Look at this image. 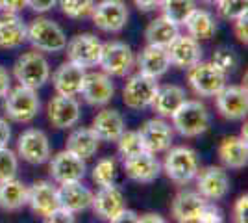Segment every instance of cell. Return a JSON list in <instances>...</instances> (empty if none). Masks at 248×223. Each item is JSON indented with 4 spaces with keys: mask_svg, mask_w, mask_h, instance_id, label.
Instances as JSON below:
<instances>
[{
    "mask_svg": "<svg viewBox=\"0 0 248 223\" xmlns=\"http://www.w3.org/2000/svg\"><path fill=\"white\" fill-rule=\"evenodd\" d=\"M233 22V34H235V37H237V41H241L243 45H247L248 43V15L247 13H243V15H239Z\"/></svg>",
    "mask_w": 248,
    "mask_h": 223,
    "instance_id": "7bdbcfd3",
    "label": "cell"
},
{
    "mask_svg": "<svg viewBox=\"0 0 248 223\" xmlns=\"http://www.w3.org/2000/svg\"><path fill=\"white\" fill-rule=\"evenodd\" d=\"M115 177H117V164L113 158H102L94 164L93 171H91V179L100 188V186H109L115 184Z\"/></svg>",
    "mask_w": 248,
    "mask_h": 223,
    "instance_id": "d590c367",
    "label": "cell"
},
{
    "mask_svg": "<svg viewBox=\"0 0 248 223\" xmlns=\"http://www.w3.org/2000/svg\"><path fill=\"white\" fill-rule=\"evenodd\" d=\"M85 160L73 154L71 151L63 149L60 153H56L52 158H48V173H50L52 181L58 184H65V182L82 181L85 177Z\"/></svg>",
    "mask_w": 248,
    "mask_h": 223,
    "instance_id": "5bb4252c",
    "label": "cell"
},
{
    "mask_svg": "<svg viewBox=\"0 0 248 223\" xmlns=\"http://www.w3.org/2000/svg\"><path fill=\"white\" fill-rule=\"evenodd\" d=\"M139 138L143 141L145 151L152 154L165 153L174 143V128L165 121V117H154L145 121L139 127Z\"/></svg>",
    "mask_w": 248,
    "mask_h": 223,
    "instance_id": "8fae6325",
    "label": "cell"
},
{
    "mask_svg": "<svg viewBox=\"0 0 248 223\" xmlns=\"http://www.w3.org/2000/svg\"><path fill=\"white\" fill-rule=\"evenodd\" d=\"M26 41L39 52H63L67 45V35L56 21L48 17H37L28 24Z\"/></svg>",
    "mask_w": 248,
    "mask_h": 223,
    "instance_id": "277c9868",
    "label": "cell"
},
{
    "mask_svg": "<svg viewBox=\"0 0 248 223\" xmlns=\"http://www.w3.org/2000/svg\"><path fill=\"white\" fill-rule=\"evenodd\" d=\"M85 73L87 71L82 65H76L67 60L52 73V86H54L56 93L65 97H78L82 91Z\"/></svg>",
    "mask_w": 248,
    "mask_h": 223,
    "instance_id": "ffe728a7",
    "label": "cell"
},
{
    "mask_svg": "<svg viewBox=\"0 0 248 223\" xmlns=\"http://www.w3.org/2000/svg\"><path fill=\"white\" fill-rule=\"evenodd\" d=\"M91 208H93L94 214H96L100 220L111 222L115 216L124 208L123 191L119 190L115 184H109V186H100L98 191L93 193Z\"/></svg>",
    "mask_w": 248,
    "mask_h": 223,
    "instance_id": "603a6c76",
    "label": "cell"
},
{
    "mask_svg": "<svg viewBox=\"0 0 248 223\" xmlns=\"http://www.w3.org/2000/svg\"><path fill=\"white\" fill-rule=\"evenodd\" d=\"M135 62L139 67V73L152 76V78H159L170 69V60H169L167 49L157 47V45H146L139 52Z\"/></svg>",
    "mask_w": 248,
    "mask_h": 223,
    "instance_id": "484cf974",
    "label": "cell"
},
{
    "mask_svg": "<svg viewBox=\"0 0 248 223\" xmlns=\"http://www.w3.org/2000/svg\"><path fill=\"white\" fill-rule=\"evenodd\" d=\"M80 103L76 101V97H65L56 95L52 97L46 104V117L48 123L54 128H73L80 121Z\"/></svg>",
    "mask_w": 248,
    "mask_h": 223,
    "instance_id": "ac0fdd59",
    "label": "cell"
},
{
    "mask_svg": "<svg viewBox=\"0 0 248 223\" xmlns=\"http://www.w3.org/2000/svg\"><path fill=\"white\" fill-rule=\"evenodd\" d=\"M206 201V197H202L197 190H182L176 193L170 203V214L180 223L197 222L198 214L204 208Z\"/></svg>",
    "mask_w": 248,
    "mask_h": 223,
    "instance_id": "7402d4cb",
    "label": "cell"
},
{
    "mask_svg": "<svg viewBox=\"0 0 248 223\" xmlns=\"http://www.w3.org/2000/svg\"><path fill=\"white\" fill-rule=\"evenodd\" d=\"M28 201V186L15 177L0 182V208L6 212H17Z\"/></svg>",
    "mask_w": 248,
    "mask_h": 223,
    "instance_id": "4dcf8cb0",
    "label": "cell"
},
{
    "mask_svg": "<svg viewBox=\"0 0 248 223\" xmlns=\"http://www.w3.org/2000/svg\"><path fill=\"white\" fill-rule=\"evenodd\" d=\"M10 139H11V127H10V123H8L6 119H2V117H0V149L8 147Z\"/></svg>",
    "mask_w": 248,
    "mask_h": 223,
    "instance_id": "c3c4849f",
    "label": "cell"
},
{
    "mask_svg": "<svg viewBox=\"0 0 248 223\" xmlns=\"http://www.w3.org/2000/svg\"><path fill=\"white\" fill-rule=\"evenodd\" d=\"M124 117L121 112H117L113 108H104L96 116L93 117L91 130L96 134V138L100 141H117V138L124 132Z\"/></svg>",
    "mask_w": 248,
    "mask_h": 223,
    "instance_id": "4316f807",
    "label": "cell"
},
{
    "mask_svg": "<svg viewBox=\"0 0 248 223\" xmlns=\"http://www.w3.org/2000/svg\"><path fill=\"white\" fill-rule=\"evenodd\" d=\"M170 65L178 69H189L198 64L204 58V49L200 47V41L191 37L189 34H176V37L165 47Z\"/></svg>",
    "mask_w": 248,
    "mask_h": 223,
    "instance_id": "2e32d148",
    "label": "cell"
},
{
    "mask_svg": "<svg viewBox=\"0 0 248 223\" xmlns=\"http://www.w3.org/2000/svg\"><path fill=\"white\" fill-rule=\"evenodd\" d=\"M157 78L137 73L126 80L123 87V103L132 110H146L150 108L157 91Z\"/></svg>",
    "mask_w": 248,
    "mask_h": 223,
    "instance_id": "9c48e42d",
    "label": "cell"
},
{
    "mask_svg": "<svg viewBox=\"0 0 248 223\" xmlns=\"http://www.w3.org/2000/svg\"><path fill=\"white\" fill-rule=\"evenodd\" d=\"M26 205L31 208L35 216H41L43 220L48 214L60 206V197H58V188L50 181H35L28 188V201Z\"/></svg>",
    "mask_w": 248,
    "mask_h": 223,
    "instance_id": "44dd1931",
    "label": "cell"
},
{
    "mask_svg": "<svg viewBox=\"0 0 248 223\" xmlns=\"http://www.w3.org/2000/svg\"><path fill=\"white\" fill-rule=\"evenodd\" d=\"M28 24L17 13H2L0 15V49L13 51L26 43Z\"/></svg>",
    "mask_w": 248,
    "mask_h": 223,
    "instance_id": "d4e9b609",
    "label": "cell"
},
{
    "mask_svg": "<svg viewBox=\"0 0 248 223\" xmlns=\"http://www.w3.org/2000/svg\"><path fill=\"white\" fill-rule=\"evenodd\" d=\"M123 170L128 179L139 184H150L154 182L161 173V164L155 158V154L143 151L135 156L123 160Z\"/></svg>",
    "mask_w": 248,
    "mask_h": 223,
    "instance_id": "d6986e66",
    "label": "cell"
},
{
    "mask_svg": "<svg viewBox=\"0 0 248 223\" xmlns=\"http://www.w3.org/2000/svg\"><path fill=\"white\" fill-rule=\"evenodd\" d=\"M93 24L106 34H119L128 22V8L124 0H100L91 11Z\"/></svg>",
    "mask_w": 248,
    "mask_h": 223,
    "instance_id": "52a82bcc",
    "label": "cell"
},
{
    "mask_svg": "<svg viewBox=\"0 0 248 223\" xmlns=\"http://www.w3.org/2000/svg\"><path fill=\"white\" fill-rule=\"evenodd\" d=\"M165 153L167 156L161 164V171H165L170 181L180 186H186L195 179L197 171L200 170L197 151L180 145V147H170Z\"/></svg>",
    "mask_w": 248,
    "mask_h": 223,
    "instance_id": "7a4b0ae2",
    "label": "cell"
},
{
    "mask_svg": "<svg viewBox=\"0 0 248 223\" xmlns=\"http://www.w3.org/2000/svg\"><path fill=\"white\" fill-rule=\"evenodd\" d=\"M98 65L102 67L106 74H109L111 78L117 76H126L134 69L135 56L130 45L123 41H108L102 45V54H100V62Z\"/></svg>",
    "mask_w": 248,
    "mask_h": 223,
    "instance_id": "ba28073f",
    "label": "cell"
},
{
    "mask_svg": "<svg viewBox=\"0 0 248 223\" xmlns=\"http://www.w3.org/2000/svg\"><path fill=\"white\" fill-rule=\"evenodd\" d=\"M137 222L139 223H165V218L161 214H155V212H146L137 216Z\"/></svg>",
    "mask_w": 248,
    "mask_h": 223,
    "instance_id": "816d5d0a",
    "label": "cell"
},
{
    "mask_svg": "<svg viewBox=\"0 0 248 223\" xmlns=\"http://www.w3.org/2000/svg\"><path fill=\"white\" fill-rule=\"evenodd\" d=\"M202 2H204V4H207V6H215L218 0H202Z\"/></svg>",
    "mask_w": 248,
    "mask_h": 223,
    "instance_id": "f5cc1de1",
    "label": "cell"
},
{
    "mask_svg": "<svg viewBox=\"0 0 248 223\" xmlns=\"http://www.w3.org/2000/svg\"><path fill=\"white\" fill-rule=\"evenodd\" d=\"M102 45L104 43L94 34H78L65 45L67 60L76 65H82L83 69L96 67L100 62Z\"/></svg>",
    "mask_w": 248,
    "mask_h": 223,
    "instance_id": "30bf717a",
    "label": "cell"
},
{
    "mask_svg": "<svg viewBox=\"0 0 248 223\" xmlns=\"http://www.w3.org/2000/svg\"><path fill=\"white\" fill-rule=\"evenodd\" d=\"M137 216H139L137 212H134V210H130V208H126V206H124L123 210L117 214L111 222H113V223H126V222H128V223H137Z\"/></svg>",
    "mask_w": 248,
    "mask_h": 223,
    "instance_id": "7dc6e473",
    "label": "cell"
},
{
    "mask_svg": "<svg viewBox=\"0 0 248 223\" xmlns=\"http://www.w3.org/2000/svg\"><path fill=\"white\" fill-rule=\"evenodd\" d=\"M193 181L197 184V191L207 201H220L230 191V177L220 166H207L204 170H198Z\"/></svg>",
    "mask_w": 248,
    "mask_h": 223,
    "instance_id": "4fadbf2b",
    "label": "cell"
},
{
    "mask_svg": "<svg viewBox=\"0 0 248 223\" xmlns=\"http://www.w3.org/2000/svg\"><path fill=\"white\" fill-rule=\"evenodd\" d=\"M178 34V24L170 22L167 17H155L154 21L146 26L145 39L148 45H157V47H167Z\"/></svg>",
    "mask_w": 248,
    "mask_h": 223,
    "instance_id": "d6a6232c",
    "label": "cell"
},
{
    "mask_svg": "<svg viewBox=\"0 0 248 223\" xmlns=\"http://www.w3.org/2000/svg\"><path fill=\"white\" fill-rule=\"evenodd\" d=\"M26 2H28V8L37 13H46L58 4V0H26Z\"/></svg>",
    "mask_w": 248,
    "mask_h": 223,
    "instance_id": "bcb514c9",
    "label": "cell"
},
{
    "mask_svg": "<svg viewBox=\"0 0 248 223\" xmlns=\"http://www.w3.org/2000/svg\"><path fill=\"white\" fill-rule=\"evenodd\" d=\"M218 158L230 170H243L248 164L247 139L241 136H226L218 145Z\"/></svg>",
    "mask_w": 248,
    "mask_h": 223,
    "instance_id": "f1b7e54d",
    "label": "cell"
},
{
    "mask_svg": "<svg viewBox=\"0 0 248 223\" xmlns=\"http://www.w3.org/2000/svg\"><path fill=\"white\" fill-rule=\"evenodd\" d=\"M10 87H11L10 73H8V69H6V67H2V65H0V99L10 91Z\"/></svg>",
    "mask_w": 248,
    "mask_h": 223,
    "instance_id": "f907efd6",
    "label": "cell"
},
{
    "mask_svg": "<svg viewBox=\"0 0 248 223\" xmlns=\"http://www.w3.org/2000/svg\"><path fill=\"white\" fill-rule=\"evenodd\" d=\"M211 62L217 65L222 73L228 74L235 71V67H237V64H239V58L233 49H230V47H218L217 51L213 52Z\"/></svg>",
    "mask_w": 248,
    "mask_h": 223,
    "instance_id": "f35d334b",
    "label": "cell"
},
{
    "mask_svg": "<svg viewBox=\"0 0 248 223\" xmlns=\"http://www.w3.org/2000/svg\"><path fill=\"white\" fill-rule=\"evenodd\" d=\"M24 8H28L26 0H0V10L6 13H19Z\"/></svg>",
    "mask_w": 248,
    "mask_h": 223,
    "instance_id": "f6af8a7d",
    "label": "cell"
},
{
    "mask_svg": "<svg viewBox=\"0 0 248 223\" xmlns=\"http://www.w3.org/2000/svg\"><path fill=\"white\" fill-rule=\"evenodd\" d=\"M117 151L121 154V158H130V156H135L139 153H143L145 147H143V141L139 138V132L137 130H126L117 138Z\"/></svg>",
    "mask_w": 248,
    "mask_h": 223,
    "instance_id": "e575fe53",
    "label": "cell"
},
{
    "mask_svg": "<svg viewBox=\"0 0 248 223\" xmlns=\"http://www.w3.org/2000/svg\"><path fill=\"white\" fill-rule=\"evenodd\" d=\"M172 128L184 138H198L209 128V112L200 101H187L172 114Z\"/></svg>",
    "mask_w": 248,
    "mask_h": 223,
    "instance_id": "3957f363",
    "label": "cell"
},
{
    "mask_svg": "<svg viewBox=\"0 0 248 223\" xmlns=\"http://www.w3.org/2000/svg\"><path fill=\"white\" fill-rule=\"evenodd\" d=\"M2 99H4L2 104L4 114L13 123H30L41 110V101L37 97V91L26 86L19 84L17 87H10V91Z\"/></svg>",
    "mask_w": 248,
    "mask_h": 223,
    "instance_id": "6da1fadb",
    "label": "cell"
},
{
    "mask_svg": "<svg viewBox=\"0 0 248 223\" xmlns=\"http://www.w3.org/2000/svg\"><path fill=\"white\" fill-rule=\"evenodd\" d=\"M220 222H224L222 210L215 205V201H206L204 208L198 214L197 223H220Z\"/></svg>",
    "mask_w": 248,
    "mask_h": 223,
    "instance_id": "60d3db41",
    "label": "cell"
},
{
    "mask_svg": "<svg viewBox=\"0 0 248 223\" xmlns=\"http://www.w3.org/2000/svg\"><path fill=\"white\" fill-rule=\"evenodd\" d=\"M197 8V0H161L159 10L163 11V17L178 26H184L187 17Z\"/></svg>",
    "mask_w": 248,
    "mask_h": 223,
    "instance_id": "836d02e7",
    "label": "cell"
},
{
    "mask_svg": "<svg viewBox=\"0 0 248 223\" xmlns=\"http://www.w3.org/2000/svg\"><path fill=\"white\" fill-rule=\"evenodd\" d=\"M19 171V156L11 149H0V182L13 179Z\"/></svg>",
    "mask_w": 248,
    "mask_h": 223,
    "instance_id": "ab89813d",
    "label": "cell"
},
{
    "mask_svg": "<svg viewBox=\"0 0 248 223\" xmlns=\"http://www.w3.org/2000/svg\"><path fill=\"white\" fill-rule=\"evenodd\" d=\"M218 17L224 21H235L239 15L247 13L248 10V0H218L217 4Z\"/></svg>",
    "mask_w": 248,
    "mask_h": 223,
    "instance_id": "74e56055",
    "label": "cell"
},
{
    "mask_svg": "<svg viewBox=\"0 0 248 223\" xmlns=\"http://www.w3.org/2000/svg\"><path fill=\"white\" fill-rule=\"evenodd\" d=\"M80 95L91 106H106L115 95V84L109 74L104 71H89L85 73Z\"/></svg>",
    "mask_w": 248,
    "mask_h": 223,
    "instance_id": "e0dca14e",
    "label": "cell"
},
{
    "mask_svg": "<svg viewBox=\"0 0 248 223\" xmlns=\"http://www.w3.org/2000/svg\"><path fill=\"white\" fill-rule=\"evenodd\" d=\"M228 74L213 62H198L187 69V82L198 97H215L226 86Z\"/></svg>",
    "mask_w": 248,
    "mask_h": 223,
    "instance_id": "8992f818",
    "label": "cell"
},
{
    "mask_svg": "<svg viewBox=\"0 0 248 223\" xmlns=\"http://www.w3.org/2000/svg\"><path fill=\"white\" fill-rule=\"evenodd\" d=\"M186 89L176 84L159 86L150 108L159 117H172L178 108L186 103Z\"/></svg>",
    "mask_w": 248,
    "mask_h": 223,
    "instance_id": "83f0119b",
    "label": "cell"
},
{
    "mask_svg": "<svg viewBox=\"0 0 248 223\" xmlns=\"http://www.w3.org/2000/svg\"><path fill=\"white\" fill-rule=\"evenodd\" d=\"M215 106L220 117L241 121L248 112V93L245 86H224L215 95Z\"/></svg>",
    "mask_w": 248,
    "mask_h": 223,
    "instance_id": "9a60e30c",
    "label": "cell"
},
{
    "mask_svg": "<svg viewBox=\"0 0 248 223\" xmlns=\"http://www.w3.org/2000/svg\"><path fill=\"white\" fill-rule=\"evenodd\" d=\"M58 2H60L63 15L69 19H76V21L87 19L94 8V0H58Z\"/></svg>",
    "mask_w": 248,
    "mask_h": 223,
    "instance_id": "8d00e7d4",
    "label": "cell"
},
{
    "mask_svg": "<svg viewBox=\"0 0 248 223\" xmlns=\"http://www.w3.org/2000/svg\"><path fill=\"white\" fill-rule=\"evenodd\" d=\"M98 145H100V139L96 138V134L91 130V127H80L74 128L73 132L69 134L65 149L71 151L76 156H80V158L89 160L96 154Z\"/></svg>",
    "mask_w": 248,
    "mask_h": 223,
    "instance_id": "f546056e",
    "label": "cell"
},
{
    "mask_svg": "<svg viewBox=\"0 0 248 223\" xmlns=\"http://www.w3.org/2000/svg\"><path fill=\"white\" fill-rule=\"evenodd\" d=\"M58 197H60V206L71 210L73 214H78L91 208L93 191L87 186H83L82 181L65 182L58 188Z\"/></svg>",
    "mask_w": 248,
    "mask_h": 223,
    "instance_id": "cb8c5ba5",
    "label": "cell"
},
{
    "mask_svg": "<svg viewBox=\"0 0 248 223\" xmlns=\"http://www.w3.org/2000/svg\"><path fill=\"white\" fill-rule=\"evenodd\" d=\"M13 76L21 86L39 89L50 80V65L39 51H30L17 58L13 65Z\"/></svg>",
    "mask_w": 248,
    "mask_h": 223,
    "instance_id": "5b68a950",
    "label": "cell"
},
{
    "mask_svg": "<svg viewBox=\"0 0 248 223\" xmlns=\"http://www.w3.org/2000/svg\"><path fill=\"white\" fill-rule=\"evenodd\" d=\"M159 4H161V0H134L135 8L139 11H145V13L159 10Z\"/></svg>",
    "mask_w": 248,
    "mask_h": 223,
    "instance_id": "681fc988",
    "label": "cell"
},
{
    "mask_svg": "<svg viewBox=\"0 0 248 223\" xmlns=\"http://www.w3.org/2000/svg\"><path fill=\"white\" fill-rule=\"evenodd\" d=\"M17 156L31 166H41L50 158V141L48 136L39 128L24 130L17 141Z\"/></svg>",
    "mask_w": 248,
    "mask_h": 223,
    "instance_id": "7c38bea8",
    "label": "cell"
},
{
    "mask_svg": "<svg viewBox=\"0 0 248 223\" xmlns=\"http://www.w3.org/2000/svg\"><path fill=\"white\" fill-rule=\"evenodd\" d=\"M45 222H50V223H73L76 222V216H74L71 210H67V208H63V206H58V208H54L46 218H45Z\"/></svg>",
    "mask_w": 248,
    "mask_h": 223,
    "instance_id": "b9f144b4",
    "label": "cell"
},
{
    "mask_svg": "<svg viewBox=\"0 0 248 223\" xmlns=\"http://www.w3.org/2000/svg\"><path fill=\"white\" fill-rule=\"evenodd\" d=\"M184 26L187 28V34L191 37L198 39V41L211 39L217 34V21H215V17L207 10H200V8L193 10V13L184 22Z\"/></svg>",
    "mask_w": 248,
    "mask_h": 223,
    "instance_id": "1f68e13d",
    "label": "cell"
},
{
    "mask_svg": "<svg viewBox=\"0 0 248 223\" xmlns=\"http://www.w3.org/2000/svg\"><path fill=\"white\" fill-rule=\"evenodd\" d=\"M247 210H248V195H241L237 201L233 203V208H232V216H233V222L245 223L247 222Z\"/></svg>",
    "mask_w": 248,
    "mask_h": 223,
    "instance_id": "ee69618b",
    "label": "cell"
}]
</instances>
